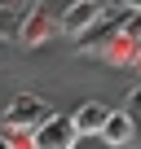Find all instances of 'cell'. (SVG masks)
Returning a JSON list of instances; mask_svg holds the SVG:
<instances>
[{
	"instance_id": "1",
	"label": "cell",
	"mask_w": 141,
	"mask_h": 149,
	"mask_svg": "<svg viewBox=\"0 0 141 149\" xmlns=\"http://www.w3.org/2000/svg\"><path fill=\"white\" fill-rule=\"evenodd\" d=\"M123 18H128L123 9H115L110 18L102 13V18H97V22L88 26V31H80V35H75V48H80L84 57H102V53L110 48V40H115V35L123 31Z\"/></svg>"
},
{
	"instance_id": "2",
	"label": "cell",
	"mask_w": 141,
	"mask_h": 149,
	"mask_svg": "<svg viewBox=\"0 0 141 149\" xmlns=\"http://www.w3.org/2000/svg\"><path fill=\"white\" fill-rule=\"evenodd\" d=\"M44 118H49V105H44L40 97H31V92H18V97L9 101V110H5V123H9L13 132H35Z\"/></svg>"
},
{
	"instance_id": "3",
	"label": "cell",
	"mask_w": 141,
	"mask_h": 149,
	"mask_svg": "<svg viewBox=\"0 0 141 149\" xmlns=\"http://www.w3.org/2000/svg\"><path fill=\"white\" fill-rule=\"evenodd\" d=\"M75 140H80V132H75V123L66 114H49L35 127V145L40 149H75Z\"/></svg>"
},
{
	"instance_id": "4",
	"label": "cell",
	"mask_w": 141,
	"mask_h": 149,
	"mask_svg": "<svg viewBox=\"0 0 141 149\" xmlns=\"http://www.w3.org/2000/svg\"><path fill=\"white\" fill-rule=\"evenodd\" d=\"M97 18H102V5H97V0H70V5L62 9V18H57V31L80 35V31H88Z\"/></svg>"
},
{
	"instance_id": "5",
	"label": "cell",
	"mask_w": 141,
	"mask_h": 149,
	"mask_svg": "<svg viewBox=\"0 0 141 149\" xmlns=\"http://www.w3.org/2000/svg\"><path fill=\"white\" fill-rule=\"evenodd\" d=\"M53 31H57V22H53V18H49V13L40 9V5H35L31 13H22V26H18V40H22L27 48H40V44H49V35H53Z\"/></svg>"
},
{
	"instance_id": "6",
	"label": "cell",
	"mask_w": 141,
	"mask_h": 149,
	"mask_svg": "<svg viewBox=\"0 0 141 149\" xmlns=\"http://www.w3.org/2000/svg\"><path fill=\"white\" fill-rule=\"evenodd\" d=\"M106 118H110V110H106L102 101H84L75 114H70V123H75V132H80V136H102Z\"/></svg>"
},
{
	"instance_id": "7",
	"label": "cell",
	"mask_w": 141,
	"mask_h": 149,
	"mask_svg": "<svg viewBox=\"0 0 141 149\" xmlns=\"http://www.w3.org/2000/svg\"><path fill=\"white\" fill-rule=\"evenodd\" d=\"M132 136H137V123H132L123 110H110V118H106V127H102V140L115 145V149H123V145H132Z\"/></svg>"
},
{
	"instance_id": "8",
	"label": "cell",
	"mask_w": 141,
	"mask_h": 149,
	"mask_svg": "<svg viewBox=\"0 0 141 149\" xmlns=\"http://www.w3.org/2000/svg\"><path fill=\"white\" fill-rule=\"evenodd\" d=\"M137 48H141V44H137L132 35H123V31H119V35L110 40V48H106L102 57H106L110 66H128V61H137Z\"/></svg>"
},
{
	"instance_id": "9",
	"label": "cell",
	"mask_w": 141,
	"mask_h": 149,
	"mask_svg": "<svg viewBox=\"0 0 141 149\" xmlns=\"http://www.w3.org/2000/svg\"><path fill=\"white\" fill-rule=\"evenodd\" d=\"M18 26H22V18L13 9H0V40H18Z\"/></svg>"
},
{
	"instance_id": "10",
	"label": "cell",
	"mask_w": 141,
	"mask_h": 149,
	"mask_svg": "<svg viewBox=\"0 0 141 149\" xmlns=\"http://www.w3.org/2000/svg\"><path fill=\"white\" fill-rule=\"evenodd\" d=\"M9 149H40V145H35V132H18V136H9Z\"/></svg>"
},
{
	"instance_id": "11",
	"label": "cell",
	"mask_w": 141,
	"mask_h": 149,
	"mask_svg": "<svg viewBox=\"0 0 141 149\" xmlns=\"http://www.w3.org/2000/svg\"><path fill=\"white\" fill-rule=\"evenodd\" d=\"M123 35H132V40L141 44V13H128V18H123Z\"/></svg>"
},
{
	"instance_id": "12",
	"label": "cell",
	"mask_w": 141,
	"mask_h": 149,
	"mask_svg": "<svg viewBox=\"0 0 141 149\" xmlns=\"http://www.w3.org/2000/svg\"><path fill=\"white\" fill-rule=\"evenodd\" d=\"M128 110H132V114H128V118H132V123H141V88H137V92H132V97H128Z\"/></svg>"
},
{
	"instance_id": "13",
	"label": "cell",
	"mask_w": 141,
	"mask_h": 149,
	"mask_svg": "<svg viewBox=\"0 0 141 149\" xmlns=\"http://www.w3.org/2000/svg\"><path fill=\"white\" fill-rule=\"evenodd\" d=\"M31 5H40V0H0V9H13V13L18 9H31Z\"/></svg>"
},
{
	"instance_id": "14",
	"label": "cell",
	"mask_w": 141,
	"mask_h": 149,
	"mask_svg": "<svg viewBox=\"0 0 141 149\" xmlns=\"http://www.w3.org/2000/svg\"><path fill=\"white\" fill-rule=\"evenodd\" d=\"M115 9H123V13H141V0H115Z\"/></svg>"
},
{
	"instance_id": "15",
	"label": "cell",
	"mask_w": 141,
	"mask_h": 149,
	"mask_svg": "<svg viewBox=\"0 0 141 149\" xmlns=\"http://www.w3.org/2000/svg\"><path fill=\"white\" fill-rule=\"evenodd\" d=\"M0 149H9V136H0Z\"/></svg>"
},
{
	"instance_id": "16",
	"label": "cell",
	"mask_w": 141,
	"mask_h": 149,
	"mask_svg": "<svg viewBox=\"0 0 141 149\" xmlns=\"http://www.w3.org/2000/svg\"><path fill=\"white\" fill-rule=\"evenodd\" d=\"M132 66H137V70H141V48H137V61H132Z\"/></svg>"
}]
</instances>
